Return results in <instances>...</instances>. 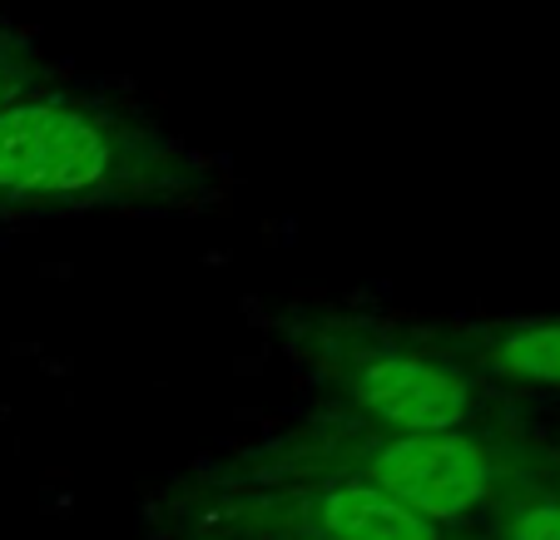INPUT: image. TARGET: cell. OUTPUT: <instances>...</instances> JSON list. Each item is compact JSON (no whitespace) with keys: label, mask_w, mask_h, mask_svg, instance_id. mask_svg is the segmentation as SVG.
<instances>
[{"label":"cell","mask_w":560,"mask_h":540,"mask_svg":"<svg viewBox=\"0 0 560 540\" xmlns=\"http://www.w3.org/2000/svg\"><path fill=\"white\" fill-rule=\"evenodd\" d=\"M219 193V164L135 109L45 90L0 115V223L199 213Z\"/></svg>","instance_id":"cell-1"},{"label":"cell","mask_w":560,"mask_h":540,"mask_svg":"<svg viewBox=\"0 0 560 540\" xmlns=\"http://www.w3.org/2000/svg\"><path fill=\"white\" fill-rule=\"evenodd\" d=\"M516 456L487 426L466 432H392L368 422H323L233 461L219 486H293V481H358L452 536L476 510H497L516 481Z\"/></svg>","instance_id":"cell-2"},{"label":"cell","mask_w":560,"mask_h":540,"mask_svg":"<svg viewBox=\"0 0 560 540\" xmlns=\"http://www.w3.org/2000/svg\"><path fill=\"white\" fill-rule=\"evenodd\" d=\"M288 348L342 402L352 422L392 432H466L487 426V381L446 357L427 328L358 318V313H298Z\"/></svg>","instance_id":"cell-3"},{"label":"cell","mask_w":560,"mask_h":540,"mask_svg":"<svg viewBox=\"0 0 560 540\" xmlns=\"http://www.w3.org/2000/svg\"><path fill=\"white\" fill-rule=\"evenodd\" d=\"M233 526L293 530L313 540H452L417 510L358 486V481H293V486H213L209 496L174 501Z\"/></svg>","instance_id":"cell-4"},{"label":"cell","mask_w":560,"mask_h":540,"mask_svg":"<svg viewBox=\"0 0 560 540\" xmlns=\"http://www.w3.org/2000/svg\"><path fill=\"white\" fill-rule=\"evenodd\" d=\"M427 338L481 381L491 377L511 387L560 392V313L556 318L446 322V328H427Z\"/></svg>","instance_id":"cell-5"},{"label":"cell","mask_w":560,"mask_h":540,"mask_svg":"<svg viewBox=\"0 0 560 540\" xmlns=\"http://www.w3.org/2000/svg\"><path fill=\"white\" fill-rule=\"evenodd\" d=\"M55 80V64L45 60V50L11 21V15L0 11V115L25 99L45 95Z\"/></svg>","instance_id":"cell-6"},{"label":"cell","mask_w":560,"mask_h":540,"mask_svg":"<svg viewBox=\"0 0 560 540\" xmlns=\"http://www.w3.org/2000/svg\"><path fill=\"white\" fill-rule=\"evenodd\" d=\"M501 540H560V486L516 477L497 501Z\"/></svg>","instance_id":"cell-7"},{"label":"cell","mask_w":560,"mask_h":540,"mask_svg":"<svg viewBox=\"0 0 560 540\" xmlns=\"http://www.w3.org/2000/svg\"><path fill=\"white\" fill-rule=\"evenodd\" d=\"M170 536L174 540H313L293 536V530H264V526H233V520H213L199 510L170 506Z\"/></svg>","instance_id":"cell-8"}]
</instances>
